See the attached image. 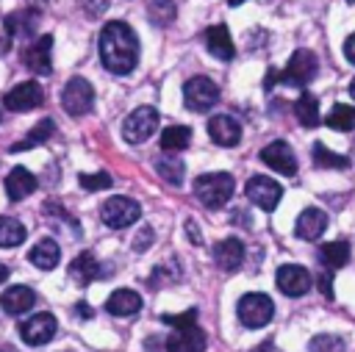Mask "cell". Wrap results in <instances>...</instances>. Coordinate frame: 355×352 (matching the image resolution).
<instances>
[{"label":"cell","mask_w":355,"mask_h":352,"mask_svg":"<svg viewBox=\"0 0 355 352\" xmlns=\"http://www.w3.org/2000/svg\"><path fill=\"white\" fill-rule=\"evenodd\" d=\"M349 94L355 97V78H352V83H349Z\"/></svg>","instance_id":"cell-46"},{"label":"cell","mask_w":355,"mask_h":352,"mask_svg":"<svg viewBox=\"0 0 355 352\" xmlns=\"http://www.w3.org/2000/svg\"><path fill=\"white\" fill-rule=\"evenodd\" d=\"M55 330H58V324H55V316L53 313H36V316H31V319H25L19 324V335H22V341L28 346L47 344L55 335Z\"/></svg>","instance_id":"cell-11"},{"label":"cell","mask_w":355,"mask_h":352,"mask_svg":"<svg viewBox=\"0 0 355 352\" xmlns=\"http://www.w3.org/2000/svg\"><path fill=\"white\" fill-rule=\"evenodd\" d=\"M252 352H280V349H277V346H275L272 341H261V344H258V346H255Z\"/></svg>","instance_id":"cell-44"},{"label":"cell","mask_w":355,"mask_h":352,"mask_svg":"<svg viewBox=\"0 0 355 352\" xmlns=\"http://www.w3.org/2000/svg\"><path fill=\"white\" fill-rule=\"evenodd\" d=\"M94 103V89L86 78H69L67 86L61 89V108L69 116H83L92 111Z\"/></svg>","instance_id":"cell-6"},{"label":"cell","mask_w":355,"mask_h":352,"mask_svg":"<svg viewBox=\"0 0 355 352\" xmlns=\"http://www.w3.org/2000/svg\"><path fill=\"white\" fill-rule=\"evenodd\" d=\"M324 125L333 127V130H352L355 127V105H344V103H336L330 108V114L324 116Z\"/></svg>","instance_id":"cell-31"},{"label":"cell","mask_w":355,"mask_h":352,"mask_svg":"<svg viewBox=\"0 0 355 352\" xmlns=\"http://www.w3.org/2000/svg\"><path fill=\"white\" fill-rule=\"evenodd\" d=\"M327 227V213L322 208H305L300 216H297V225H294V233L297 238L302 241H316Z\"/></svg>","instance_id":"cell-18"},{"label":"cell","mask_w":355,"mask_h":352,"mask_svg":"<svg viewBox=\"0 0 355 352\" xmlns=\"http://www.w3.org/2000/svg\"><path fill=\"white\" fill-rule=\"evenodd\" d=\"M33 302H36V294H33V288H28V285H11V288H6L3 297H0V308H3L6 313H11V316H19V313L31 310Z\"/></svg>","instance_id":"cell-21"},{"label":"cell","mask_w":355,"mask_h":352,"mask_svg":"<svg viewBox=\"0 0 355 352\" xmlns=\"http://www.w3.org/2000/svg\"><path fill=\"white\" fill-rule=\"evenodd\" d=\"M208 136L222 147H233L241 139V125L227 114H216L208 119Z\"/></svg>","instance_id":"cell-17"},{"label":"cell","mask_w":355,"mask_h":352,"mask_svg":"<svg viewBox=\"0 0 355 352\" xmlns=\"http://www.w3.org/2000/svg\"><path fill=\"white\" fill-rule=\"evenodd\" d=\"M194 319H197V310H194V308H189L186 313H178V316H172V313H164V316H161V322H164V324H172L175 330H180V327H191Z\"/></svg>","instance_id":"cell-37"},{"label":"cell","mask_w":355,"mask_h":352,"mask_svg":"<svg viewBox=\"0 0 355 352\" xmlns=\"http://www.w3.org/2000/svg\"><path fill=\"white\" fill-rule=\"evenodd\" d=\"M294 116L300 119L302 127H316L319 125V100L311 94V91H302L294 103Z\"/></svg>","instance_id":"cell-27"},{"label":"cell","mask_w":355,"mask_h":352,"mask_svg":"<svg viewBox=\"0 0 355 352\" xmlns=\"http://www.w3.org/2000/svg\"><path fill=\"white\" fill-rule=\"evenodd\" d=\"M78 183L86 188V191H100V188H108L114 180L108 172H92V175H80Z\"/></svg>","instance_id":"cell-36"},{"label":"cell","mask_w":355,"mask_h":352,"mask_svg":"<svg viewBox=\"0 0 355 352\" xmlns=\"http://www.w3.org/2000/svg\"><path fill=\"white\" fill-rule=\"evenodd\" d=\"M202 39H205V47H208V53H211L214 58H219V61H230V58L236 55L233 39H230V33H227L225 25H211V28H205Z\"/></svg>","instance_id":"cell-19"},{"label":"cell","mask_w":355,"mask_h":352,"mask_svg":"<svg viewBox=\"0 0 355 352\" xmlns=\"http://www.w3.org/2000/svg\"><path fill=\"white\" fill-rule=\"evenodd\" d=\"M308 352H347V344H344L338 335H330V333H324V335H316V338H311V344H308Z\"/></svg>","instance_id":"cell-35"},{"label":"cell","mask_w":355,"mask_h":352,"mask_svg":"<svg viewBox=\"0 0 355 352\" xmlns=\"http://www.w3.org/2000/svg\"><path fill=\"white\" fill-rule=\"evenodd\" d=\"M31 3H33V6H39V3H47V0H31Z\"/></svg>","instance_id":"cell-48"},{"label":"cell","mask_w":355,"mask_h":352,"mask_svg":"<svg viewBox=\"0 0 355 352\" xmlns=\"http://www.w3.org/2000/svg\"><path fill=\"white\" fill-rule=\"evenodd\" d=\"M319 263L324 269H341L349 263V244L347 241H327L319 247Z\"/></svg>","instance_id":"cell-26"},{"label":"cell","mask_w":355,"mask_h":352,"mask_svg":"<svg viewBox=\"0 0 355 352\" xmlns=\"http://www.w3.org/2000/svg\"><path fill=\"white\" fill-rule=\"evenodd\" d=\"M236 313H239V322L244 324V327H252V330H258V327H266L269 322H272V316H275V302L266 297V294H244L241 299H239V305H236Z\"/></svg>","instance_id":"cell-4"},{"label":"cell","mask_w":355,"mask_h":352,"mask_svg":"<svg viewBox=\"0 0 355 352\" xmlns=\"http://www.w3.org/2000/svg\"><path fill=\"white\" fill-rule=\"evenodd\" d=\"M205 349V333L191 324L175 330L169 338H164V352H202Z\"/></svg>","instance_id":"cell-16"},{"label":"cell","mask_w":355,"mask_h":352,"mask_svg":"<svg viewBox=\"0 0 355 352\" xmlns=\"http://www.w3.org/2000/svg\"><path fill=\"white\" fill-rule=\"evenodd\" d=\"M50 50H53V36H36L25 50H22V64L33 72V75H50L53 64H50Z\"/></svg>","instance_id":"cell-13"},{"label":"cell","mask_w":355,"mask_h":352,"mask_svg":"<svg viewBox=\"0 0 355 352\" xmlns=\"http://www.w3.org/2000/svg\"><path fill=\"white\" fill-rule=\"evenodd\" d=\"M261 161L266 164V166H272L275 172H280V175H286V177H291V175H297V158H294V150L286 144V141H272V144H266L263 150H261Z\"/></svg>","instance_id":"cell-15"},{"label":"cell","mask_w":355,"mask_h":352,"mask_svg":"<svg viewBox=\"0 0 355 352\" xmlns=\"http://www.w3.org/2000/svg\"><path fill=\"white\" fill-rule=\"evenodd\" d=\"M214 261L222 272H236L244 263V244L239 238H222L214 247Z\"/></svg>","instance_id":"cell-20"},{"label":"cell","mask_w":355,"mask_h":352,"mask_svg":"<svg viewBox=\"0 0 355 352\" xmlns=\"http://www.w3.org/2000/svg\"><path fill=\"white\" fill-rule=\"evenodd\" d=\"M233 177L227 172H208L194 180V194L205 208H222L233 197Z\"/></svg>","instance_id":"cell-2"},{"label":"cell","mask_w":355,"mask_h":352,"mask_svg":"<svg viewBox=\"0 0 355 352\" xmlns=\"http://www.w3.org/2000/svg\"><path fill=\"white\" fill-rule=\"evenodd\" d=\"M352 158H355V141H352Z\"/></svg>","instance_id":"cell-49"},{"label":"cell","mask_w":355,"mask_h":352,"mask_svg":"<svg viewBox=\"0 0 355 352\" xmlns=\"http://www.w3.org/2000/svg\"><path fill=\"white\" fill-rule=\"evenodd\" d=\"M147 14H150V22H153V25L166 28V25L175 22L178 6H175V0H150V3H147Z\"/></svg>","instance_id":"cell-33"},{"label":"cell","mask_w":355,"mask_h":352,"mask_svg":"<svg viewBox=\"0 0 355 352\" xmlns=\"http://www.w3.org/2000/svg\"><path fill=\"white\" fill-rule=\"evenodd\" d=\"M349 3H355V0H349Z\"/></svg>","instance_id":"cell-50"},{"label":"cell","mask_w":355,"mask_h":352,"mask_svg":"<svg viewBox=\"0 0 355 352\" xmlns=\"http://www.w3.org/2000/svg\"><path fill=\"white\" fill-rule=\"evenodd\" d=\"M150 241H153V227H141V230H139V236H136V241H133V249H136V252H141V249H147V247H150Z\"/></svg>","instance_id":"cell-40"},{"label":"cell","mask_w":355,"mask_h":352,"mask_svg":"<svg viewBox=\"0 0 355 352\" xmlns=\"http://www.w3.org/2000/svg\"><path fill=\"white\" fill-rule=\"evenodd\" d=\"M28 261H31L36 269L50 272V269L58 266V261H61V249H58V244H55L53 238H42V241H36V244L31 247Z\"/></svg>","instance_id":"cell-24"},{"label":"cell","mask_w":355,"mask_h":352,"mask_svg":"<svg viewBox=\"0 0 355 352\" xmlns=\"http://www.w3.org/2000/svg\"><path fill=\"white\" fill-rule=\"evenodd\" d=\"M8 274H11V272H8V266H3V263H0V283H6V280H8Z\"/></svg>","instance_id":"cell-45"},{"label":"cell","mask_w":355,"mask_h":352,"mask_svg":"<svg viewBox=\"0 0 355 352\" xmlns=\"http://www.w3.org/2000/svg\"><path fill=\"white\" fill-rule=\"evenodd\" d=\"M3 103H6L8 111H33V108H39V105L44 103V89H42V83H36V80H25V83L14 86V89L6 94Z\"/></svg>","instance_id":"cell-14"},{"label":"cell","mask_w":355,"mask_h":352,"mask_svg":"<svg viewBox=\"0 0 355 352\" xmlns=\"http://www.w3.org/2000/svg\"><path fill=\"white\" fill-rule=\"evenodd\" d=\"M319 291H322L324 299H333V272L330 269H324L319 274Z\"/></svg>","instance_id":"cell-39"},{"label":"cell","mask_w":355,"mask_h":352,"mask_svg":"<svg viewBox=\"0 0 355 352\" xmlns=\"http://www.w3.org/2000/svg\"><path fill=\"white\" fill-rule=\"evenodd\" d=\"M75 313H78L80 319H92V313H94V310H92L86 302H78V305H75Z\"/></svg>","instance_id":"cell-43"},{"label":"cell","mask_w":355,"mask_h":352,"mask_svg":"<svg viewBox=\"0 0 355 352\" xmlns=\"http://www.w3.org/2000/svg\"><path fill=\"white\" fill-rule=\"evenodd\" d=\"M183 100H186V105H189L191 111H208V108H214L216 100H219V86H216L211 78H205V75L189 78V80L183 83Z\"/></svg>","instance_id":"cell-7"},{"label":"cell","mask_w":355,"mask_h":352,"mask_svg":"<svg viewBox=\"0 0 355 352\" xmlns=\"http://www.w3.org/2000/svg\"><path fill=\"white\" fill-rule=\"evenodd\" d=\"M344 55H347V61H349V64H355V33L344 42Z\"/></svg>","instance_id":"cell-41"},{"label":"cell","mask_w":355,"mask_h":352,"mask_svg":"<svg viewBox=\"0 0 355 352\" xmlns=\"http://www.w3.org/2000/svg\"><path fill=\"white\" fill-rule=\"evenodd\" d=\"M189 141H191V127H186V125H169L161 133V150L169 152V155L186 150Z\"/></svg>","instance_id":"cell-28"},{"label":"cell","mask_w":355,"mask_h":352,"mask_svg":"<svg viewBox=\"0 0 355 352\" xmlns=\"http://www.w3.org/2000/svg\"><path fill=\"white\" fill-rule=\"evenodd\" d=\"M33 191H36V177H33V172H28L25 166H14V169L8 172V177H6V194H8V200L19 202V200H25V197L33 194Z\"/></svg>","instance_id":"cell-22"},{"label":"cell","mask_w":355,"mask_h":352,"mask_svg":"<svg viewBox=\"0 0 355 352\" xmlns=\"http://www.w3.org/2000/svg\"><path fill=\"white\" fill-rule=\"evenodd\" d=\"M227 3H230V6H239V3H244V0H227Z\"/></svg>","instance_id":"cell-47"},{"label":"cell","mask_w":355,"mask_h":352,"mask_svg":"<svg viewBox=\"0 0 355 352\" xmlns=\"http://www.w3.org/2000/svg\"><path fill=\"white\" fill-rule=\"evenodd\" d=\"M53 130H55V122H53L50 116H44L42 122H36V125L31 127V133H28L22 141L11 144V152H22V150H31V147H36V144L47 141V139L53 136Z\"/></svg>","instance_id":"cell-29"},{"label":"cell","mask_w":355,"mask_h":352,"mask_svg":"<svg viewBox=\"0 0 355 352\" xmlns=\"http://www.w3.org/2000/svg\"><path fill=\"white\" fill-rule=\"evenodd\" d=\"M275 283L286 297H302L311 288V272L300 263H286V266L277 269Z\"/></svg>","instance_id":"cell-12"},{"label":"cell","mask_w":355,"mask_h":352,"mask_svg":"<svg viewBox=\"0 0 355 352\" xmlns=\"http://www.w3.org/2000/svg\"><path fill=\"white\" fill-rule=\"evenodd\" d=\"M105 310L111 316H133V313L141 310V297L136 291H130V288H119V291H114L108 297Z\"/></svg>","instance_id":"cell-25"},{"label":"cell","mask_w":355,"mask_h":352,"mask_svg":"<svg viewBox=\"0 0 355 352\" xmlns=\"http://www.w3.org/2000/svg\"><path fill=\"white\" fill-rule=\"evenodd\" d=\"M155 127H158V111L153 105H139L125 116L122 136L128 144H141L155 133Z\"/></svg>","instance_id":"cell-5"},{"label":"cell","mask_w":355,"mask_h":352,"mask_svg":"<svg viewBox=\"0 0 355 352\" xmlns=\"http://www.w3.org/2000/svg\"><path fill=\"white\" fill-rule=\"evenodd\" d=\"M244 194H247L250 202H255L261 211H275L277 202H280V197H283V188H280L277 180H272V177H266V175H255V177L247 180Z\"/></svg>","instance_id":"cell-9"},{"label":"cell","mask_w":355,"mask_h":352,"mask_svg":"<svg viewBox=\"0 0 355 352\" xmlns=\"http://www.w3.org/2000/svg\"><path fill=\"white\" fill-rule=\"evenodd\" d=\"M316 72H319V61H316V55H313L311 50L302 47V50H294V55L288 58L286 69L277 72V80L286 83V86H297V89H302V86H308V83L316 78Z\"/></svg>","instance_id":"cell-3"},{"label":"cell","mask_w":355,"mask_h":352,"mask_svg":"<svg viewBox=\"0 0 355 352\" xmlns=\"http://www.w3.org/2000/svg\"><path fill=\"white\" fill-rule=\"evenodd\" d=\"M186 230H189V238H191L194 244H202V236L197 233V225H194V222H186Z\"/></svg>","instance_id":"cell-42"},{"label":"cell","mask_w":355,"mask_h":352,"mask_svg":"<svg viewBox=\"0 0 355 352\" xmlns=\"http://www.w3.org/2000/svg\"><path fill=\"white\" fill-rule=\"evenodd\" d=\"M100 216H103V222H105L108 227L119 230V227L133 225V222L141 216V208H139V202L130 200V197H108V200L100 205Z\"/></svg>","instance_id":"cell-8"},{"label":"cell","mask_w":355,"mask_h":352,"mask_svg":"<svg viewBox=\"0 0 355 352\" xmlns=\"http://www.w3.org/2000/svg\"><path fill=\"white\" fill-rule=\"evenodd\" d=\"M100 61L108 72L114 75H128L133 72L139 61V39L133 28L122 19H111L100 30Z\"/></svg>","instance_id":"cell-1"},{"label":"cell","mask_w":355,"mask_h":352,"mask_svg":"<svg viewBox=\"0 0 355 352\" xmlns=\"http://www.w3.org/2000/svg\"><path fill=\"white\" fill-rule=\"evenodd\" d=\"M311 155H313V164L322 166V169H347V166H349V158H347V155H338V152L327 150L322 141L313 144Z\"/></svg>","instance_id":"cell-34"},{"label":"cell","mask_w":355,"mask_h":352,"mask_svg":"<svg viewBox=\"0 0 355 352\" xmlns=\"http://www.w3.org/2000/svg\"><path fill=\"white\" fill-rule=\"evenodd\" d=\"M69 277L78 283V285H89L92 280H97V277H103L105 272H103V266L97 263V258L92 255V252H80L72 263H69Z\"/></svg>","instance_id":"cell-23"},{"label":"cell","mask_w":355,"mask_h":352,"mask_svg":"<svg viewBox=\"0 0 355 352\" xmlns=\"http://www.w3.org/2000/svg\"><path fill=\"white\" fill-rule=\"evenodd\" d=\"M3 28H6V42H3L0 50H6L11 39H28V36L36 33V28H39V8L31 6V8H22V11H11L6 17Z\"/></svg>","instance_id":"cell-10"},{"label":"cell","mask_w":355,"mask_h":352,"mask_svg":"<svg viewBox=\"0 0 355 352\" xmlns=\"http://www.w3.org/2000/svg\"><path fill=\"white\" fill-rule=\"evenodd\" d=\"M155 172L166 180V183H172V186H180L183 183V175H186V166H183V161L178 158V155H161V158H155Z\"/></svg>","instance_id":"cell-30"},{"label":"cell","mask_w":355,"mask_h":352,"mask_svg":"<svg viewBox=\"0 0 355 352\" xmlns=\"http://www.w3.org/2000/svg\"><path fill=\"white\" fill-rule=\"evenodd\" d=\"M28 230L14 216H0V247H19L25 241Z\"/></svg>","instance_id":"cell-32"},{"label":"cell","mask_w":355,"mask_h":352,"mask_svg":"<svg viewBox=\"0 0 355 352\" xmlns=\"http://www.w3.org/2000/svg\"><path fill=\"white\" fill-rule=\"evenodd\" d=\"M78 6L83 8V14H86L89 19H97V17H103V14L108 11L111 0H78Z\"/></svg>","instance_id":"cell-38"}]
</instances>
